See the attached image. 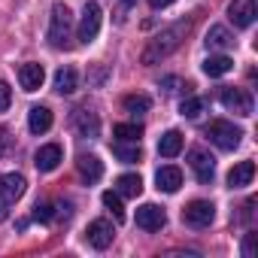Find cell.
<instances>
[{
	"label": "cell",
	"instance_id": "ba28073f",
	"mask_svg": "<svg viewBox=\"0 0 258 258\" xmlns=\"http://www.w3.org/2000/svg\"><path fill=\"white\" fill-rule=\"evenodd\" d=\"M188 164H191V170H195V176H198V182H213V173H216V161H213V155L207 152V149H191L188 152Z\"/></svg>",
	"mask_w": 258,
	"mask_h": 258
},
{
	"label": "cell",
	"instance_id": "5b68a950",
	"mask_svg": "<svg viewBox=\"0 0 258 258\" xmlns=\"http://www.w3.org/2000/svg\"><path fill=\"white\" fill-rule=\"evenodd\" d=\"M219 100H222V106L228 109V112H237V115H252V109H255V100H252V94L246 91V88H234V85H225L222 91H219Z\"/></svg>",
	"mask_w": 258,
	"mask_h": 258
},
{
	"label": "cell",
	"instance_id": "52a82bcc",
	"mask_svg": "<svg viewBox=\"0 0 258 258\" xmlns=\"http://www.w3.org/2000/svg\"><path fill=\"white\" fill-rule=\"evenodd\" d=\"M100 7L94 0H88L85 10H82V22H79V43H94L100 34Z\"/></svg>",
	"mask_w": 258,
	"mask_h": 258
},
{
	"label": "cell",
	"instance_id": "2e32d148",
	"mask_svg": "<svg viewBox=\"0 0 258 258\" xmlns=\"http://www.w3.org/2000/svg\"><path fill=\"white\" fill-rule=\"evenodd\" d=\"M155 182H158V188H161V191L173 195V191H179V185H182V170H179V167H173V164H164V167H158Z\"/></svg>",
	"mask_w": 258,
	"mask_h": 258
},
{
	"label": "cell",
	"instance_id": "3957f363",
	"mask_svg": "<svg viewBox=\"0 0 258 258\" xmlns=\"http://www.w3.org/2000/svg\"><path fill=\"white\" fill-rule=\"evenodd\" d=\"M207 137L219 146V149H225V152H234L237 146H240V140H243V131L234 124V121H225V118H216V121H210L207 124Z\"/></svg>",
	"mask_w": 258,
	"mask_h": 258
},
{
	"label": "cell",
	"instance_id": "9c48e42d",
	"mask_svg": "<svg viewBox=\"0 0 258 258\" xmlns=\"http://www.w3.org/2000/svg\"><path fill=\"white\" fill-rule=\"evenodd\" d=\"M164 225H167L164 207H158V204H143V207L137 210V228H143V231H161Z\"/></svg>",
	"mask_w": 258,
	"mask_h": 258
},
{
	"label": "cell",
	"instance_id": "cb8c5ba5",
	"mask_svg": "<svg viewBox=\"0 0 258 258\" xmlns=\"http://www.w3.org/2000/svg\"><path fill=\"white\" fill-rule=\"evenodd\" d=\"M112 134H115L118 140H124V143H140L143 124H140V121H118V124L112 127Z\"/></svg>",
	"mask_w": 258,
	"mask_h": 258
},
{
	"label": "cell",
	"instance_id": "7c38bea8",
	"mask_svg": "<svg viewBox=\"0 0 258 258\" xmlns=\"http://www.w3.org/2000/svg\"><path fill=\"white\" fill-rule=\"evenodd\" d=\"M61 161H64V152H61L58 143H46V146H40L37 155H34V164H37V170H43V173H52Z\"/></svg>",
	"mask_w": 258,
	"mask_h": 258
},
{
	"label": "cell",
	"instance_id": "603a6c76",
	"mask_svg": "<svg viewBox=\"0 0 258 258\" xmlns=\"http://www.w3.org/2000/svg\"><path fill=\"white\" fill-rule=\"evenodd\" d=\"M182 152V134L179 131H167V134H161V140H158V155H164V158H176Z\"/></svg>",
	"mask_w": 258,
	"mask_h": 258
},
{
	"label": "cell",
	"instance_id": "4316f807",
	"mask_svg": "<svg viewBox=\"0 0 258 258\" xmlns=\"http://www.w3.org/2000/svg\"><path fill=\"white\" fill-rule=\"evenodd\" d=\"M204 109H207V100H204V97H185V100L179 103V115H182V118H198Z\"/></svg>",
	"mask_w": 258,
	"mask_h": 258
},
{
	"label": "cell",
	"instance_id": "1f68e13d",
	"mask_svg": "<svg viewBox=\"0 0 258 258\" xmlns=\"http://www.w3.org/2000/svg\"><path fill=\"white\" fill-rule=\"evenodd\" d=\"M146 4L152 7V10H164V7H170L173 0H146Z\"/></svg>",
	"mask_w": 258,
	"mask_h": 258
},
{
	"label": "cell",
	"instance_id": "d6986e66",
	"mask_svg": "<svg viewBox=\"0 0 258 258\" xmlns=\"http://www.w3.org/2000/svg\"><path fill=\"white\" fill-rule=\"evenodd\" d=\"M115 191H118L121 198H140L143 179H140L137 173H121V176L115 179Z\"/></svg>",
	"mask_w": 258,
	"mask_h": 258
},
{
	"label": "cell",
	"instance_id": "5bb4252c",
	"mask_svg": "<svg viewBox=\"0 0 258 258\" xmlns=\"http://www.w3.org/2000/svg\"><path fill=\"white\" fill-rule=\"evenodd\" d=\"M19 82H22V88L25 91H40L43 88V82H46V70H43V64H22L19 67Z\"/></svg>",
	"mask_w": 258,
	"mask_h": 258
},
{
	"label": "cell",
	"instance_id": "8fae6325",
	"mask_svg": "<svg viewBox=\"0 0 258 258\" xmlns=\"http://www.w3.org/2000/svg\"><path fill=\"white\" fill-rule=\"evenodd\" d=\"M25 176L22 173H4L0 176V201L4 204H16L22 195H25Z\"/></svg>",
	"mask_w": 258,
	"mask_h": 258
},
{
	"label": "cell",
	"instance_id": "277c9868",
	"mask_svg": "<svg viewBox=\"0 0 258 258\" xmlns=\"http://www.w3.org/2000/svg\"><path fill=\"white\" fill-rule=\"evenodd\" d=\"M70 127L76 131V137H82V140H94V137L100 134V115H97L88 103H82V106L73 109V115H70Z\"/></svg>",
	"mask_w": 258,
	"mask_h": 258
},
{
	"label": "cell",
	"instance_id": "8992f818",
	"mask_svg": "<svg viewBox=\"0 0 258 258\" xmlns=\"http://www.w3.org/2000/svg\"><path fill=\"white\" fill-rule=\"evenodd\" d=\"M213 219H216V207L210 201H191L182 210V222L191 225V228H210Z\"/></svg>",
	"mask_w": 258,
	"mask_h": 258
},
{
	"label": "cell",
	"instance_id": "30bf717a",
	"mask_svg": "<svg viewBox=\"0 0 258 258\" xmlns=\"http://www.w3.org/2000/svg\"><path fill=\"white\" fill-rule=\"evenodd\" d=\"M258 10H255V0H231L228 4V19L234 22V28H249L255 22Z\"/></svg>",
	"mask_w": 258,
	"mask_h": 258
},
{
	"label": "cell",
	"instance_id": "d6a6232c",
	"mask_svg": "<svg viewBox=\"0 0 258 258\" xmlns=\"http://www.w3.org/2000/svg\"><path fill=\"white\" fill-rule=\"evenodd\" d=\"M7 143H10V140H7V131H0V155L7 152Z\"/></svg>",
	"mask_w": 258,
	"mask_h": 258
},
{
	"label": "cell",
	"instance_id": "d4e9b609",
	"mask_svg": "<svg viewBox=\"0 0 258 258\" xmlns=\"http://www.w3.org/2000/svg\"><path fill=\"white\" fill-rule=\"evenodd\" d=\"M112 152H115V158H118V161H124V164H137V161L143 158V149H140V143H131V146H127L124 140H115Z\"/></svg>",
	"mask_w": 258,
	"mask_h": 258
},
{
	"label": "cell",
	"instance_id": "e0dca14e",
	"mask_svg": "<svg viewBox=\"0 0 258 258\" xmlns=\"http://www.w3.org/2000/svg\"><path fill=\"white\" fill-rule=\"evenodd\" d=\"M28 127H31V134H46L49 127H52V109L49 106H31Z\"/></svg>",
	"mask_w": 258,
	"mask_h": 258
},
{
	"label": "cell",
	"instance_id": "7a4b0ae2",
	"mask_svg": "<svg viewBox=\"0 0 258 258\" xmlns=\"http://www.w3.org/2000/svg\"><path fill=\"white\" fill-rule=\"evenodd\" d=\"M73 13L67 4L52 7V22H49V46L52 49H70L73 43Z\"/></svg>",
	"mask_w": 258,
	"mask_h": 258
},
{
	"label": "cell",
	"instance_id": "6da1fadb",
	"mask_svg": "<svg viewBox=\"0 0 258 258\" xmlns=\"http://www.w3.org/2000/svg\"><path fill=\"white\" fill-rule=\"evenodd\" d=\"M185 34H188V22H176V25H170V28H164L155 40H149V46L143 49V55H140V61L149 67V64H158V61H164V58H170L179 46H182V40H185Z\"/></svg>",
	"mask_w": 258,
	"mask_h": 258
},
{
	"label": "cell",
	"instance_id": "4dcf8cb0",
	"mask_svg": "<svg viewBox=\"0 0 258 258\" xmlns=\"http://www.w3.org/2000/svg\"><path fill=\"white\" fill-rule=\"evenodd\" d=\"M10 103H13V91H10V85L4 79H0V112H7Z\"/></svg>",
	"mask_w": 258,
	"mask_h": 258
},
{
	"label": "cell",
	"instance_id": "4fadbf2b",
	"mask_svg": "<svg viewBox=\"0 0 258 258\" xmlns=\"http://www.w3.org/2000/svg\"><path fill=\"white\" fill-rule=\"evenodd\" d=\"M85 237H88V243H91L94 249H106V246L112 243V237H115L112 222H106V219H94V222L88 225Z\"/></svg>",
	"mask_w": 258,
	"mask_h": 258
},
{
	"label": "cell",
	"instance_id": "484cf974",
	"mask_svg": "<svg viewBox=\"0 0 258 258\" xmlns=\"http://www.w3.org/2000/svg\"><path fill=\"white\" fill-rule=\"evenodd\" d=\"M121 106H124V112L140 115V112H149L152 100H149L146 94H124V97H121Z\"/></svg>",
	"mask_w": 258,
	"mask_h": 258
},
{
	"label": "cell",
	"instance_id": "9a60e30c",
	"mask_svg": "<svg viewBox=\"0 0 258 258\" xmlns=\"http://www.w3.org/2000/svg\"><path fill=\"white\" fill-rule=\"evenodd\" d=\"M76 173H79L88 185H94V182L103 176V161H100L97 155H79V158H76Z\"/></svg>",
	"mask_w": 258,
	"mask_h": 258
},
{
	"label": "cell",
	"instance_id": "f1b7e54d",
	"mask_svg": "<svg viewBox=\"0 0 258 258\" xmlns=\"http://www.w3.org/2000/svg\"><path fill=\"white\" fill-rule=\"evenodd\" d=\"M52 216H55V204H37V207H34V219L49 222Z\"/></svg>",
	"mask_w": 258,
	"mask_h": 258
},
{
	"label": "cell",
	"instance_id": "836d02e7",
	"mask_svg": "<svg viewBox=\"0 0 258 258\" xmlns=\"http://www.w3.org/2000/svg\"><path fill=\"white\" fill-rule=\"evenodd\" d=\"M121 4H124V7H134V4H137V0H121Z\"/></svg>",
	"mask_w": 258,
	"mask_h": 258
},
{
	"label": "cell",
	"instance_id": "83f0119b",
	"mask_svg": "<svg viewBox=\"0 0 258 258\" xmlns=\"http://www.w3.org/2000/svg\"><path fill=\"white\" fill-rule=\"evenodd\" d=\"M103 207L115 216V222H124V207H121V195L118 191H103Z\"/></svg>",
	"mask_w": 258,
	"mask_h": 258
},
{
	"label": "cell",
	"instance_id": "7402d4cb",
	"mask_svg": "<svg viewBox=\"0 0 258 258\" xmlns=\"http://www.w3.org/2000/svg\"><path fill=\"white\" fill-rule=\"evenodd\" d=\"M231 70H234V61H231L228 55H210V58L204 61V73H207L210 79L225 76V73H231Z\"/></svg>",
	"mask_w": 258,
	"mask_h": 258
},
{
	"label": "cell",
	"instance_id": "44dd1931",
	"mask_svg": "<svg viewBox=\"0 0 258 258\" xmlns=\"http://www.w3.org/2000/svg\"><path fill=\"white\" fill-rule=\"evenodd\" d=\"M76 88H79L76 70L73 67H58V73H55V91L58 94H73Z\"/></svg>",
	"mask_w": 258,
	"mask_h": 258
},
{
	"label": "cell",
	"instance_id": "ffe728a7",
	"mask_svg": "<svg viewBox=\"0 0 258 258\" xmlns=\"http://www.w3.org/2000/svg\"><path fill=\"white\" fill-rule=\"evenodd\" d=\"M234 46V34L228 31V28H222V25H213L210 31H207V49H231Z\"/></svg>",
	"mask_w": 258,
	"mask_h": 258
},
{
	"label": "cell",
	"instance_id": "f546056e",
	"mask_svg": "<svg viewBox=\"0 0 258 258\" xmlns=\"http://www.w3.org/2000/svg\"><path fill=\"white\" fill-rule=\"evenodd\" d=\"M255 240H258L255 231H249V234L243 237V258H255Z\"/></svg>",
	"mask_w": 258,
	"mask_h": 258
},
{
	"label": "cell",
	"instance_id": "ac0fdd59",
	"mask_svg": "<svg viewBox=\"0 0 258 258\" xmlns=\"http://www.w3.org/2000/svg\"><path fill=\"white\" fill-rule=\"evenodd\" d=\"M252 176H255V164L252 161H240V164H234L228 170V188H243V185L252 182Z\"/></svg>",
	"mask_w": 258,
	"mask_h": 258
}]
</instances>
